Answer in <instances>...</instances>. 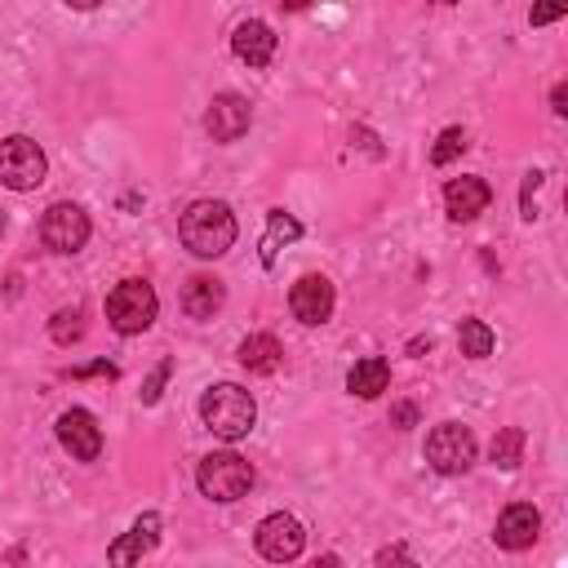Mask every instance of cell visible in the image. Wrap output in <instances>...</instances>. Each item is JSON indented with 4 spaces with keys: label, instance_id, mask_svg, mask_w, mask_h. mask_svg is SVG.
<instances>
[{
    "label": "cell",
    "instance_id": "obj_1",
    "mask_svg": "<svg viewBox=\"0 0 568 568\" xmlns=\"http://www.w3.org/2000/svg\"><path fill=\"white\" fill-rule=\"evenodd\" d=\"M178 240L195 257H222L235 244V213L222 200H195L178 217Z\"/></svg>",
    "mask_w": 568,
    "mask_h": 568
},
{
    "label": "cell",
    "instance_id": "obj_2",
    "mask_svg": "<svg viewBox=\"0 0 568 568\" xmlns=\"http://www.w3.org/2000/svg\"><path fill=\"white\" fill-rule=\"evenodd\" d=\"M200 417H204V426H209L217 439L235 444V439H244V435L253 430L257 404H253V395H248L244 386L217 382V386H209V390L200 395Z\"/></svg>",
    "mask_w": 568,
    "mask_h": 568
},
{
    "label": "cell",
    "instance_id": "obj_3",
    "mask_svg": "<svg viewBox=\"0 0 568 568\" xmlns=\"http://www.w3.org/2000/svg\"><path fill=\"white\" fill-rule=\"evenodd\" d=\"M155 311H160V297L146 280H120L111 293H106V320L115 333L133 337V333H146L155 324Z\"/></svg>",
    "mask_w": 568,
    "mask_h": 568
},
{
    "label": "cell",
    "instance_id": "obj_4",
    "mask_svg": "<svg viewBox=\"0 0 568 568\" xmlns=\"http://www.w3.org/2000/svg\"><path fill=\"white\" fill-rule=\"evenodd\" d=\"M195 484L209 501H240L253 488V466L240 453H209L195 470Z\"/></svg>",
    "mask_w": 568,
    "mask_h": 568
},
{
    "label": "cell",
    "instance_id": "obj_5",
    "mask_svg": "<svg viewBox=\"0 0 568 568\" xmlns=\"http://www.w3.org/2000/svg\"><path fill=\"white\" fill-rule=\"evenodd\" d=\"M44 173H49V160L27 133H13L0 142V182L9 191H36L44 182Z\"/></svg>",
    "mask_w": 568,
    "mask_h": 568
},
{
    "label": "cell",
    "instance_id": "obj_6",
    "mask_svg": "<svg viewBox=\"0 0 568 568\" xmlns=\"http://www.w3.org/2000/svg\"><path fill=\"white\" fill-rule=\"evenodd\" d=\"M475 435H470V426H462V422H444V426H435L430 435H426V462L439 470V475H462V470H470V462H475Z\"/></svg>",
    "mask_w": 568,
    "mask_h": 568
},
{
    "label": "cell",
    "instance_id": "obj_7",
    "mask_svg": "<svg viewBox=\"0 0 568 568\" xmlns=\"http://www.w3.org/2000/svg\"><path fill=\"white\" fill-rule=\"evenodd\" d=\"M40 240L53 248V253H80L84 248V240H89V217H84V209L80 204H67V200H58V204H49L44 209V217H40Z\"/></svg>",
    "mask_w": 568,
    "mask_h": 568
},
{
    "label": "cell",
    "instance_id": "obj_8",
    "mask_svg": "<svg viewBox=\"0 0 568 568\" xmlns=\"http://www.w3.org/2000/svg\"><path fill=\"white\" fill-rule=\"evenodd\" d=\"M253 541H257V555H262V559H271V564H288V559L302 555V546H306V528H302L293 515L275 510V515H266V519L257 524Z\"/></svg>",
    "mask_w": 568,
    "mask_h": 568
},
{
    "label": "cell",
    "instance_id": "obj_9",
    "mask_svg": "<svg viewBox=\"0 0 568 568\" xmlns=\"http://www.w3.org/2000/svg\"><path fill=\"white\" fill-rule=\"evenodd\" d=\"M248 124H253V106L240 93H217L204 111V129H209L213 142H235V138L248 133Z\"/></svg>",
    "mask_w": 568,
    "mask_h": 568
},
{
    "label": "cell",
    "instance_id": "obj_10",
    "mask_svg": "<svg viewBox=\"0 0 568 568\" xmlns=\"http://www.w3.org/2000/svg\"><path fill=\"white\" fill-rule=\"evenodd\" d=\"M155 546H160V515L146 510V515L133 519L129 532H120V537L111 541V550H106V568H133V564H138L142 555H151Z\"/></svg>",
    "mask_w": 568,
    "mask_h": 568
},
{
    "label": "cell",
    "instance_id": "obj_11",
    "mask_svg": "<svg viewBox=\"0 0 568 568\" xmlns=\"http://www.w3.org/2000/svg\"><path fill=\"white\" fill-rule=\"evenodd\" d=\"M58 444H62L75 462H98V453H102V430H98L93 413H89V408H67V413L58 417Z\"/></svg>",
    "mask_w": 568,
    "mask_h": 568
},
{
    "label": "cell",
    "instance_id": "obj_12",
    "mask_svg": "<svg viewBox=\"0 0 568 568\" xmlns=\"http://www.w3.org/2000/svg\"><path fill=\"white\" fill-rule=\"evenodd\" d=\"M537 532H541V515H537V506H528V501L506 506V510L497 515V528H493V537H497L501 550H528V546L537 541Z\"/></svg>",
    "mask_w": 568,
    "mask_h": 568
},
{
    "label": "cell",
    "instance_id": "obj_13",
    "mask_svg": "<svg viewBox=\"0 0 568 568\" xmlns=\"http://www.w3.org/2000/svg\"><path fill=\"white\" fill-rule=\"evenodd\" d=\"M288 306L302 324H324L333 315V284L324 275H302L288 293Z\"/></svg>",
    "mask_w": 568,
    "mask_h": 568
},
{
    "label": "cell",
    "instance_id": "obj_14",
    "mask_svg": "<svg viewBox=\"0 0 568 568\" xmlns=\"http://www.w3.org/2000/svg\"><path fill=\"white\" fill-rule=\"evenodd\" d=\"M488 200H493V191H488L484 178H453V182L444 186V209H448L453 222L479 217V213L488 209Z\"/></svg>",
    "mask_w": 568,
    "mask_h": 568
},
{
    "label": "cell",
    "instance_id": "obj_15",
    "mask_svg": "<svg viewBox=\"0 0 568 568\" xmlns=\"http://www.w3.org/2000/svg\"><path fill=\"white\" fill-rule=\"evenodd\" d=\"M231 49H235L240 62H248V67H266V62L275 58V31H271L262 18H248V22L235 27Z\"/></svg>",
    "mask_w": 568,
    "mask_h": 568
},
{
    "label": "cell",
    "instance_id": "obj_16",
    "mask_svg": "<svg viewBox=\"0 0 568 568\" xmlns=\"http://www.w3.org/2000/svg\"><path fill=\"white\" fill-rule=\"evenodd\" d=\"M222 302H226V288H222L217 275H191V280L182 284V311H186L191 320H209Z\"/></svg>",
    "mask_w": 568,
    "mask_h": 568
},
{
    "label": "cell",
    "instance_id": "obj_17",
    "mask_svg": "<svg viewBox=\"0 0 568 568\" xmlns=\"http://www.w3.org/2000/svg\"><path fill=\"white\" fill-rule=\"evenodd\" d=\"M346 386H351V395H359V399H377V395L390 386V364H386L382 355L355 359V368L346 373Z\"/></svg>",
    "mask_w": 568,
    "mask_h": 568
},
{
    "label": "cell",
    "instance_id": "obj_18",
    "mask_svg": "<svg viewBox=\"0 0 568 568\" xmlns=\"http://www.w3.org/2000/svg\"><path fill=\"white\" fill-rule=\"evenodd\" d=\"M240 364L248 368V373H275L280 364H284V346L271 337V333H253V337H244L240 342Z\"/></svg>",
    "mask_w": 568,
    "mask_h": 568
},
{
    "label": "cell",
    "instance_id": "obj_19",
    "mask_svg": "<svg viewBox=\"0 0 568 568\" xmlns=\"http://www.w3.org/2000/svg\"><path fill=\"white\" fill-rule=\"evenodd\" d=\"M297 235H302V222H293L284 209H271L266 213V240H262V266H271L275 253H280V244H288Z\"/></svg>",
    "mask_w": 568,
    "mask_h": 568
},
{
    "label": "cell",
    "instance_id": "obj_20",
    "mask_svg": "<svg viewBox=\"0 0 568 568\" xmlns=\"http://www.w3.org/2000/svg\"><path fill=\"white\" fill-rule=\"evenodd\" d=\"M493 328L484 324V320H462V328H457V346H462V355L466 359H484V355H493Z\"/></svg>",
    "mask_w": 568,
    "mask_h": 568
},
{
    "label": "cell",
    "instance_id": "obj_21",
    "mask_svg": "<svg viewBox=\"0 0 568 568\" xmlns=\"http://www.w3.org/2000/svg\"><path fill=\"white\" fill-rule=\"evenodd\" d=\"M493 462L501 466V470H515L519 466V457H524V430L519 426H501L497 435H493Z\"/></svg>",
    "mask_w": 568,
    "mask_h": 568
},
{
    "label": "cell",
    "instance_id": "obj_22",
    "mask_svg": "<svg viewBox=\"0 0 568 568\" xmlns=\"http://www.w3.org/2000/svg\"><path fill=\"white\" fill-rule=\"evenodd\" d=\"M462 151H466V129H457V124H453V129H444V133H439V142L430 146V160H435V164H453Z\"/></svg>",
    "mask_w": 568,
    "mask_h": 568
},
{
    "label": "cell",
    "instance_id": "obj_23",
    "mask_svg": "<svg viewBox=\"0 0 568 568\" xmlns=\"http://www.w3.org/2000/svg\"><path fill=\"white\" fill-rule=\"evenodd\" d=\"M49 333H53L58 346H71L75 337H84V315L80 311H58L53 324H49Z\"/></svg>",
    "mask_w": 568,
    "mask_h": 568
},
{
    "label": "cell",
    "instance_id": "obj_24",
    "mask_svg": "<svg viewBox=\"0 0 568 568\" xmlns=\"http://www.w3.org/2000/svg\"><path fill=\"white\" fill-rule=\"evenodd\" d=\"M169 373H173V359H164L146 382H142V404H155L160 399V390H164V382H169Z\"/></svg>",
    "mask_w": 568,
    "mask_h": 568
},
{
    "label": "cell",
    "instance_id": "obj_25",
    "mask_svg": "<svg viewBox=\"0 0 568 568\" xmlns=\"http://www.w3.org/2000/svg\"><path fill=\"white\" fill-rule=\"evenodd\" d=\"M71 377H115V368H111L106 359H98V364H84V368H71Z\"/></svg>",
    "mask_w": 568,
    "mask_h": 568
},
{
    "label": "cell",
    "instance_id": "obj_26",
    "mask_svg": "<svg viewBox=\"0 0 568 568\" xmlns=\"http://www.w3.org/2000/svg\"><path fill=\"white\" fill-rule=\"evenodd\" d=\"M413 422H417V408H413V404H395L390 426H399V430H404V426H413Z\"/></svg>",
    "mask_w": 568,
    "mask_h": 568
},
{
    "label": "cell",
    "instance_id": "obj_27",
    "mask_svg": "<svg viewBox=\"0 0 568 568\" xmlns=\"http://www.w3.org/2000/svg\"><path fill=\"white\" fill-rule=\"evenodd\" d=\"M382 568H417V564H408L404 546H395V550H382Z\"/></svg>",
    "mask_w": 568,
    "mask_h": 568
},
{
    "label": "cell",
    "instance_id": "obj_28",
    "mask_svg": "<svg viewBox=\"0 0 568 568\" xmlns=\"http://www.w3.org/2000/svg\"><path fill=\"white\" fill-rule=\"evenodd\" d=\"M528 18H532V22H555V18H564V9H532Z\"/></svg>",
    "mask_w": 568,
    "mask_h": 568
},
{
    "label": "cell",
    "instance_id": "obj_29",
    "mask_svg": "<svg viewBox=\"0 0 568 568\" xmlns=\"http://www.w3.org/2000/svg\"><path fill=\"white\" fill-rule=\"evenodd\" d=\"M306 568H342V559H337V555H315Z\"/></svg>",
    "mask_w": 568,
    "mask_h": 568
},
{
    "label": "cell",
    "instance_id": "obj_30",
    "mask_svg": "<svg viewBox=\"0 0 568 568\" xmlns=\"http://www.w3.org/2000/svg\"><path fill=\"white\" fill-rule=\"evenodd\" d=\"M564 102H568V89H564V84H555V93H550V106H555L559 115H564Z\"/></svg>",
    "mask_w": 568,
    "mask_h": 568
},
{
    "label": "cell",
    "instance_id": "obj_31",
    "mask_svg": "<svg viewBox=\"0 0 568 568\" xmlns=\"http://www.w3.org/2000/svg\"><path fill=\"white\" fill-rule=\"evenodd\" d=\"M0 235H4V209H0Z\"/></svg>",
    "mask_w": 568,
    "mask_h": 568
}]
</instances>
